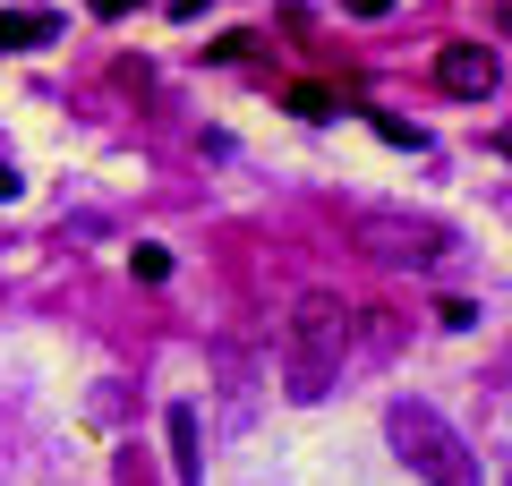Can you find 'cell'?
I'll list each match as a JSON object with an SVG mask.
<instances>
[{"label":"cell","mask_w":512,"mask_h":486,"mask_svg":"<svg viewBox=\"0 0 512 486\" xmlns=\"http://www.w3.org/2000/svg\"><path fill=\"white\" fill-rule=\"evenodd\" d=\"M342 350H350V299L342 290H308L282 316V393L291 401H325L342 384Z\"/></svg>","instance_id":"6da1fadb"},{"label":"cell","mask_w":512,"mask_h":486,"mask_svg":"<svg viewBox=\"0 0 512 486\" xmlns=\"http://www.w3.org/2000/svg\"><path fill=\"white\" fill-rule=\"evenodd\" d=\"M384 435H393V452H402L410 469H419L427 486H478V452H470V435L453 427V418L436 410V401H393L384 410Z\"/></svg>","instance_id":"7a4b0ae2"},{"label":"cell","mask_w":512,"mask_h":486,"mask_svg":"<svg viewBox=\"0 0 512 486\" xmlns=\"http://www.w3.org/2000/svg\"><path fill=\"white\" fill-rule=\"evenodd\" d=\"M495 77H504V60H495L487 43H444V52H436V86L461 94V103H487Z\"/></svg>","instance_id":"3957f363"},{"label":"cell","mask_w":512,"mask_h":486,"mask_svg":"<svg viewBox=\"0 0 512 486\" xmlns=\"http://www.w3.org/2000/svg\"><path fill=\"white\" fill-rule=\"evenodd\" d=\"M60 18L52 9H0V52H35V43H52Z\"/></svg>","instance_id":"277c9868"},{"label":"cell","mask_w":512,"mask_h":486,"mask_svg":"<svg viewBox=\"0 0 512 486\" xmlns=\"http://www.w3.org/2000/svg\"><path fill=\"white\" fill-rule=\"evenodd\" d=\"M171 486H197V410L188 401H171Z\"/></svg>","instance_id":"5b68a950"},{"label":"cell","mask_w":512,"mask_h":486,"mask_svg":"<svg viewBox=\"0 0 512 486\" xmlns=\"http://www.w3.org/2000/svg\"><path fill=\"white\" fill-rule=\"evenodd\" d=\"M282 111H299V120H333V111H342V94H333L325 77H299V86H282Z\"/></svg>","instance_id":"8992f818"},{"label":"cell","mask_w":512,"mask_h":486,"mask_svg":"<svg viewBox=\"0 0 512 486\" xmlns=\"http://www.w3.org/2000/svg\"><path fill=\"white\" fill-rule=\"evenodd\" d=\"M128 273H137V282H171V248H128Z\"/></svg>","instance_id":"52a82bcc"},{"label":"cell","mask_w":512,"mask_h":486,"mask_svg":"<svg viewBox=\"0 0 512 486\" xmlns=\"http://www.w3.org/2000/svg\"><path fill=\"white\" fill-rule=\"evenodd\" d=\"M367 128H376V137H384V145H410V154H419V145H427V137H419V128H410V120H393V111H376V120H367Z\"/></svg>","instance_id":"ba28073f"},{"label":"cell","mask_w":512,"mask_h":486,"mask_svg":"<svg viewBox=\"0 0 512 486\" xmlns=\"http://www.w3.org/2000/svg\"><path fill=\"white\" fill-rule=\"evenodd\" d=\"M256 52V35H248V26H231V35H214V43H205V60H248Z\"/></svg>","instance_id":"9c48e42d"},{"label":"cell","mask_w":512,"mask_h":486,"mask_svg":"<svg viewBox=\"0 0 512 486\" xmlns=\"http://www.w3.org/2000/svg\"><path fill=\"white\" fill-rule=\"evenodd\" d=\"M350 18H393V0H342Z\"/></svg>","instance_id":"30bf717a"},{"label":"cell","mask_w":512,"mask_h":486,"mask_svg":"<svg viewBox=\"0 0 512 486\" xmlns=\"http://www.w3.org/2000/svg\"><path fill=\"white\" fill-rule=\"evenodd\" d=\"M128 9H146V0H94V18H128Z\"/></svg>","instance_id":"8fae6325"},{"label":"cell","mask_w":512,"mask_h":486,"mask_svg":"<svg viewBox=\"0 0 512 486\" xmlns=\"http://www.w3.org/2000/svg\"><path fill=\"white\" fill-rule=\"evenodd\" d=\"M18 188H26V180L9 171V162H0V205H18Z\"/></svg>","instance_id":"7c38bea8"},{"label":"cell","mask_w":512,"mask_h":486,"mask_svg":"<svg viewBox=\"0 0 512 486\" xmlns=\"http://www.w3.org/2000/svg\"><path fill=\"white\" fill-rule=\"evenodd\" d=\"M205 9H214V0H171V18H205Z\"/></svg>","instance_id":"4fadbf2b"},{"label":"cell","mask_w":512,"mask_h":486,"mask_svg":"<svg viewBox=\"0 0 512 486\" xmlns=\"http://www.w3.org/2000/svg\"><path fill=\"white\" fill-rule=\"evenodd\" d=\"M495 26H504V35H512V0H495Z\"/></svg>","instance_id":"5bb4252c"},{"label":"cell","mask_w":512,"mask_h":486,"mask_svg":"<svg viewBox=\"0 0 512 486\" xmlns=\"http://www.w3.org/2000/svg\"><path fill=\"white\" fill-rule=\"evenodd\" d=\"M495 145H504V154H512V128H504V137H495Z\"/></svg>","instance_id":"9a60e30c"}]
</instances>
